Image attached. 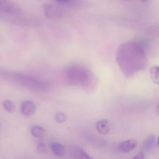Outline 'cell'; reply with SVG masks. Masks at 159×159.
<instances>
[{
  "mask_svg": "<svg viewBox=\"0 0 159 159\" xmlns=\"http://www.w3.org/2000/svg\"><path fill=\"white\" fill-rule=\"evenodd\" d=\"M145 158V154L143 152H139L133 157L134 159H143Z\"/></svg>",
  "mask_w": 159,
  "mask_h": 159,
  "instance_id": "obj_16",
  "label": "cell"
},
{
  "mask_svg": "<svg viewBox=\"0 0 159 159\" xmlns=\"http://www.w3.org/2000/svg\"><path fill=\"white\" fill-rule=\"evenodd\" d=\"M55 119L57 122L61 123L66 120L67 117L66 114L63 112H58L56 114Z\"/></svg>",
  "mask_w": 159,
  "mask_h": 159,
  "instance_id": "obj_14",
  "label": "cell"
},
{
  "mask_svg": "<svg viewBox=\"0 0 159 159\" xmlns=\"http://www.w3.org/2000/svg\"><path fill=\"white\" fill-rule=\"evenodd\" d=\"M71 155L76 159H93L89 154L80 148L74 147L71 150Z\"/></svg>",
  "mask_w": 159,
  "mask_h": 159,
  "instance_id": "obj_10",
  "label": "cell"
},
{
  "mask_svg": "<svg viewBox=\"0 0 159 159\" xmlns=\"http://www.w3.org/2000/svg\"><path fill=\"white\" fill-rule=\"evenodd\" d=\"M50 148L54 154L57 157H61L65 153V147L59 142H54L51 143Z\"/></svg>",
  "mask_w": 159,
  "mask_h": 159,
  "instance_id": "obj_9",
  "label": "cell"
},
{
  "mask_svg": "<svg viewBox=\"0 0 159 159\" xmlns=\"http://www.w3.org/2000/svg\"><path fill=\"white\" fill-rule=\"evenodd\" d=\"M0 11L16 14L20 11L19 7L10 0H0Z\"/></svg>",
  "mask_w": 159,
  "mask_h": 159,
  "instance_id": "obj_3",
  "label": "cell"
},
{
  "mask_svg": "<svg viewBox=\"0 0 159 159\" xmlns=\"http://www.w3.org/2000/svg\"><path fill=\"white\" fill-rule=\"evenodd\" d=\"M66 78L70 84L81 86L87 90H92L95 84L93 74L87 68L79 65H72L67 68Z\"/></svg>",
  "mask_w": 159,
  "mask_h": 159,
  "instance_id": "obj_2",
  "label": "cell"
},
{
  "mask_svg": "<svg viewBox=\"0 0 159 159\" xmlns=\"http://www.w3.org/2000/svg\"><path fill=\"white\" fill-rule=\"evenodd\" d=\"M124 45L118 51L117 60L122 72L127 77H132L145 68L147 59L142 44Z\"/></svg>",
  "mask_w": 159,
  "mask_h": 159,
  "instance_id": "obj_1",
  "label": "cell"
},
{
  "mask_svg": "<svg viewBox=\"0 0 159 159\" xmlns=\"http://www.w3.org/2000/svg\"><path fill=\"white\" fill-rule=\"evenodd\" d=\"M140 1L143 2H145L148 1V0H140Z\"/></svg>",
  "mask_w": 159,
  "mask_h": 159,
  "instance_id": "obj_18",
  "label": "cell"
},
{
  "mask_svg": "<svg viewBox=\"0 0 159 159\" xmlns=\"http://www.w3.org/2000/svg\"><path fill=\"white\" fill-rule=\"evenodd\" d=\"M3 106L8 112L13 113L15 111L16 107L14 104L10 100H5L3 102Z\"/></svg>",
  "mask_w": 159,
  "mask_h": 159,
  "instance_id": "obj_13",
  "label": "cell"
},
{
  "mask_svg": "<svg viewBox=\"0 0 159 159\" xmlns=\"http://www.w3.org/2000/svg\"><path fill=\"white\" fill-rule=\"evenodd\" d=\"M0 126H1V124H0Z\"/></svg>",
  "mask_w": 159,
  "mask_h": 159,
  "instance_id": "obj_19",
  "label": "cell"
},
{
  "mask_svg": "<svg viewBox=\"0 0 159 159\" xmlns=\"http://www.w3.org/2000/svg\"><path fill=\"white\" fill-rule=\"evenodd\" d=\"M43 12L46 17L49 18H57L61 16V11L57 6L52 4H45L43 7Z\"/></svg>",
  "mask_w": 159,
  "mask_h": 159,
  "instance_id": "obj_4",
  "label": "cell"
},
{
  "mask_svg": "<svg viewBox=\"0 0 159 159\" xmlns=\"http://www.w3.org/2000/svg\"><path fill=\"white\" fill-rule=\"evenodd\" d=\"M31 134L36 138L41 139L44 136L45 134V130L39 126H35L31 129Z\"/></svg>",
  "mask_w": 159,
  "mask_h": 159,
  "instance_id": "obj_12",
  "label": "cell"
},
{
  "mask_svg": "<svg viewBox=\"0 0 159 159\" xmlns=\"http://www.w3.org/2000/svg\"><path fill=\"white\" fill-rule=\"evenodd\" d=\"M37 151L39 153H43L46 150V146L43 142H39L37 145Z\"/></svg>",
  "mask_w": 159,
  "mask_h": 159,
  "instance_id": "obj_15",
  "label": "cell"
},
{
  "mask_svg": "<svg viewBox=\"0 0 159 159\" xmlns=\"http://www.w3.org/2000/svg\"><path fill=\"white\" fill-rule=\"evenodd\" d=\"M150 74L151 78L154 83L157 84H159V72L158 66H154L151 67L150 69Z\"/></svg>",
  "mask_w": 159,
  "mask_h": 159,
  "instance_id": "obj_11",
  "label": "cell"
},
{
  "mask_svg": "<svg viewBox=\"0 0 159 159\" xmlns=\"http://www.w3.org/2000/svg\"><path fill=\"white\" fill-rule=\"evenodd\" d=\"M57 2L59 3H66L69 2L71 0H55Z\"/></svg>",
  "mask_w": 159,
  "mask_h": 159,
  "instance_id": "obj_17",
  "label": "cell"
},
{
  "mask_svg": "<svg viewBox=\"0 0 159 159\" xmlns=\"http://www.w3.org/2000/svg\"><path fill=\"white\" fill-rule=\"evenodd\" d=\"M110 124L108 120H102L97 123L96 128L101 134H107L110 130Z\"/></svg>",
  "mask_w": 159,
  "mask_h": 159,
  "instance_id": "obj_7",
  "label": "cell"
},
{
  "mask_svg": "<svg viewBox=\"0 0 159 159\" xmlns=\"http://www.w3.org/2000/svg\"><path fill=\"white\" fill-rule=\"evenodd\" d=\"M36 111V107L31 101H25L22 103L21 111L23 115L25 116H30L33 115Z\"/></svg>",
  "mask_w": 159,
  "mask_h": 159,
  "instance_id": "obj_6",
  "label": "cell"
},
{
  "mask_svg": "<svg viewBox=\"0 0 159 159\" xmlns=\"http://www.w3.org/2000/svg\"><path fill=\"white\" fill-rule=\"evenodd\" d=\"M156 144V138L153 135L151 134L144 140L142 145V148L145 151H150L155 147Z\"/></svg>",
  "mask_w": 159,
  "mask_h": 159,
  "instance_id": "obj_8",
  "label": "cell"
},
{
  "mask_svg": "<svg viewBox=\"0 0 159 159\" xmlns=\"http://www.w3.org/2000/svg\"><path fill=\"white\" fill-rule=\"evenodd\" d=\"M137 143L134 139H128L120 142L118 146L119 150L123 153L130 152L136 147Z\"/></svg>",
  "mask_w": 159,
  "mask_h": 159,
  "instance_id": "obj_5",
  "label": "cell"
}]
</instances>
